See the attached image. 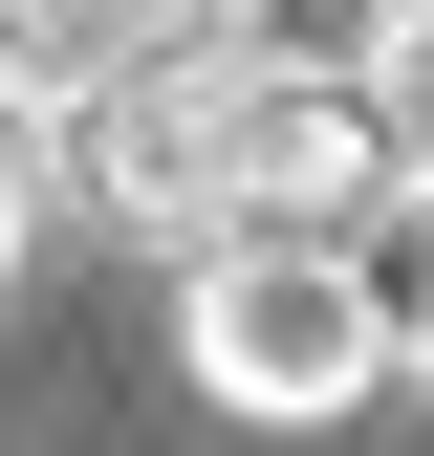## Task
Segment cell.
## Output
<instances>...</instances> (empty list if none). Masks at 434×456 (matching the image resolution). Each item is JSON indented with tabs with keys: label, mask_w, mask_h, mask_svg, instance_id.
I'll return each instance as SVG.
<instances>
[{
	"label": "cell",
	"mask_w": 434,
	"mask_h": 456,
	"mask_svg": "<svg viewBox=\"0 0 434 456\" xmlns=\"http://www.w3.org/2000/svg\"><path fill=\"white\" fill-rule=\"evenodd\" d=\"M174 348H196L217 413H261V435H326V413L391 391V326H369L348 217H196L174 240Z\"/></svg>",
	"instance_id": "6da1fadb"
},
{
	"label": "cell",
	"mask_w": 434,
	"mask_h": 456,
	"mask_svg": "<svg viewBox=\"0 0 434 456\" xmlns=\"http://www.w3.org/2000/svg\"><path fill=\"white\" fill-rule=\"evenodd\" d=\"M217 87H239V44L174 0L108 87L44 109V131H66V196H87V217H131V240H196V217H217Z\"/></svg>",
	"instance_id": "7a4b0ae2"
},
{
	"label": "cell",
	"mask_w": 434,
	"mask_h": 456,
	"mask_svg": "<svg viewBox=\"0 0 434 456\" xmlns=\"http://www.w3.org/2000/svg\"><path fill=\"white\" fill-rule=\"evenodd\" d=\"M369 175H391L369 87H326V66H239L217 87V217H369Z\"/></svg>",
	"instance_id": "3957f363"
},
{
	"label": "cell",
	"mask_w": 434,
	"mask_h": 456,
	"mask_svg": "<svg viewBox=\"0 0 434 456\" xmlns=\"http://www.w3.org/2000/svg\"><path fill=\"white\" fill-rule=\"evenodd\" d=\"M152 22H174V0H0V87H22V109H66V87L131 66Z\"/></svg>",
	"instance_id": "277c9868"
},
{
	"label": "cell",
	"mask_w": 434,
	"mask_h": 456,
	"mask_svg": "<svg viewBox=\"0 0 434 456\" xmlns=\"http://www.w3.org/2000/svg\"><path fill=\"white\" fill-rule=\"evenodd\" d=\"M196 22L239 44V66H326V87H369V66H391V22H413V0H196Z\"/></svg>",
	"instance_id": "5b68a950"
},
{
	"label": "cell",
	"mask_w": 434,
	"mask_h": 456,
	"mask_svg": "<svg viewBox=\"0 0 434 456\" xmlns=\"http://www.w3.org/2000/svg\"><path fill=\"white\" fill-rule=\"evenodd\" d=\"M348 261H369V326H391V370H434V175H391L348 217Z\"/></svg>",
	"instance_id": "8992f818"
},
{
	"label": "cell",
	"mask_w": 434,
	"mask_h": 456,
	"mask_svg": "<svg viewBox=\"0 0 434 456\" xmlns=\"http://www.w3.org/2000/svg\"><path fill=\"white\" fill-rule=\"evenodd\" d=\"M369 131H391V175H434V0L391 22V66H369Z\"/></svg>",
	"instance_id": "52a82bcc"
},
{
	"label": "cell",
	"mask_w": 434,
	"mask_h": 456,
	"mask_svg": "<svg viewBox=\"0 0 434 456\" xmlns=\"http://www.w3.org/2000/svg\"><path fill=\"white\" fill-rule=\"evenodd\" d=\"M44 196H66V175H44V109L0 87V282H22V240H44Z\"/></svg>",
	"instance_id": "ba28073f"
}]
</instances>
